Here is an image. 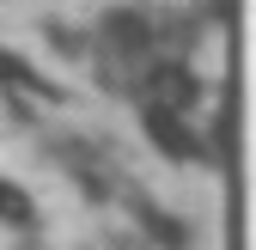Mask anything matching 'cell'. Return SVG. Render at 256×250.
<instances>
[{"label":"cell","mask_w":256,"mask_h":250,"mask_svg":"<svg viewBox=\"0 0 256 250\" xmlns=\"http://www.w3.org/2000/svg\"><path fill=\"white\" fill-rule=\"evenodd\" d=\"M140 122H146L152 146H158V152H171V159H183V165L214 159L208 140H196V128L183 122V110H177V104H165V98H140Z\"/></svg>","instance_id":"obj_1"},{"label":"cell","mask_w":256,"mask_h":250,"mask_svg":"<svg viewBox=\"0 0 256 250\" xmlns=\"http://www.w3.org/2000/svg\"><path fill=\"white\" fill-rule=\"evenodd\" d=\"M0 86L6 92H30V98H55V86L30 68L24 55H12V49H0Z\"/></svg>","instance_id":"obj_2"},{"label":"cell","mask_w":256,"mask_h":250,"mask_svg":"<svg viewBox=\"0 0 256 250\" xmlns=\"http://www.w3.org/2000/svg\"><path fill=\"white\" fill-rule=\"evenodd\" d=\"M0 220H12V226H30V202L12 190V183H0Z\"/></svg>","instance_id":"obj_3"}]
</instances>
